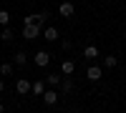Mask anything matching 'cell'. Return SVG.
<instances>
[{"label":"cell","mask_w":126,"mask_h":113,"mask_svg":"<svg viewBox=\"0 0 126 113\" xmlns=\"http://www.w3.org/2000/svg\"><path fill=\"white\" fill-rule=\"evenodd\" d=\"M40 98H43V103H46L48 108H53L58 100H61V96H58V90H56V88H46V93L40 96Z\"/></svg>","instance_id":"obj_1"},{"label":"cell","mask_w":126,"mask_h":113,"mask_svg":"<svg viewBox=\"0 0 126 113\" xmlns=\"http://www.w3.org/2000/svg\"><path fill=\"white\" fill-rule=\"evenodd\" d=\"M33 63H35L38 68H48V63H50V53H48V50H38V53L33 55Z\"/></svg>","instance_id":"obj_2"},{"label":"cell","mask_w":126,"mask_h":113,"mask_svg":"<svg viewBox=\"0 0 126 113\" xmlns=\"http://www.w3.org/2000/svg\"><path fill=\"white\" fill-rule=\"evenodd\" d=\"M40 25H23V38L25 40H35V38H40Z\"/></svg>","instance_id":"obj_3"},{"label":"cell","mask_w":126,"mask_h":113,"mask_svg":"<svg viewBox=\"0 0 126 113\" xmlns=\"http://www.w3.org/2000/svg\"><path fill=\"white\" fill-rule=\"evenodd\" d=\"M30 83H33V80H28V78H18V80H15L18 96H28V93H30Z\"/></svg>","instance_id":"obj_4"},{"label":"cell","mask_w":126,"mask_h":113,"mask_svg":"<svg viewBox=\"0 0 126 113\" xmlns=\"http://www.w3.org/2000/svg\"><path fill=\"white\" fill-rule=\"evenodd\" d=\"M101 75H103V73H101V65H88V68H86V78L91 80V83L101 80Z\"/></svg>","instance_id":"obj_5"},{"label":"cell","mask_w":126,"mask_h":113,"mask_svg":"<svg viewBox=\"0 0 126 113\" xmlns=\"http://www.w3.org/2000/svg\"><path fill=\"white\" fill-rule=\"evenodd\" d=\"M46 88H48V86H46V80H43V78H40V80H33V83H30V93L40 98V96L46 93Z\"/></svg>","instance_id":"obj_6"},{"label":"cell","mask_w":126,"mask_h":113,"mask_svg":"<svg viewBox=\"0 0 126 113\" xmlns=\"http://www.w3.org/2000/svg\"><path fill=\"white\" fill-rule=\"evenodd\" d=\"M73 13H76V8H73V3H68V0L58 5V15H61V18H71Z\"/></svg>","instance_id":"obj_7"},{"label":"cell","mask_w":126,"mask_h":113,"mask_svg":"<svg viewBox=\"0 0 126 113\" xmlns=\"http://www.w3.org/2000/svg\"><path fill=\"white\" fill-rule=\"evenodd\" d=\"M43 80H46V86H48V88H58L63 78H61V73H48Z\"/></svg>","instance_id":"obj_8"},{"label":"cell","mask_w":126,"mask_h":113,"mask_svg":"<svg viewBox=\"0 0 126 113\" xmlns=\"http://www.w3.org/2000/svg\"><path fill=\"white\" fill-rule=\"evenodd\" d=\"M40 35H43V40L53 43V40H58V28H53V25H50V28H43V33H40Z\"/></svg>","instance_id":"obj_9"},{"label":"cell","mask_w":126,"mask_h":113,"mask_svg":"<svg viewBox=\"0 0 126 113\" xmlns=\"http://www.w3.org/2000/svg\"><path fill=\"white\" fill-rule=\"evenodd\" d=\"M73 70H76V63H73L71 58H68V60H63V63H61V73L66 75V78H68V75H73Z\"/></svg>","instance_id":"obj_10"},{"label":"cell","mask_w":126,"mask_h":113,"mask_svg":"<svg viewBox=\"0 0 126 113\" xmlns=\"http://www.w3.org/2000/svg\"><path fill=\"white\" fill-rule=\"evenodd\" d=\"M13 65H20V68L28 65V53H25V50H18V53L13 55Z\"/></svg>","instance_id":"obj_11"},{"label":"cell","mask_w":126,"mask_h":113,"mask_svg":"<svg viewBox=\"0 0 126 113\" xmlns=\"http://www.w3.org/2000/svg\"><path fill=\"white\" fill-rule=\"evenodd\" d=\"M116 65H119L116 55H103V68H116Z\"/></svg>","instance_id":"obj_12"},{"label":"cell","mask_w":126,"mask_h":113,"mask_svg":"<svg viewBox=\"0 0 126 113\" xmlns=\"http://www.w3.org/2000/svg\"><path fill=\"white\" fill-rule=\"evenodd\" d=\"M61 93H73V80L71 78H63L61 80Z\"/></svg>","instance_id":"obj_13"},{"label":"cell","mask_w":126,"mask_h":113,"mask_svg":"<svg viewBox=\"0 0 126 113\" xmlns=\"http://www.w3.org/2000/svg\"><path fill=\"white\" fill-rule=\"evenodd\" d=\"M83 58H98V48L96 45H86L83 48Z\"/></svg>","instance_id":"obj_14"},{"label":"cell","mask_w":126,"mask_h":113,"mask_svg":"<svg viewBox=\"0 0 126 113\" xmlns=\"http://www.w3.org/2000/svg\"><path fill=\"white\" fill-rule=\"evenodd\" d=\"M0 40H3V43H10V40H13V30L3 28V30H0Z\"/></svg>","instance_id":"obj_15"},{"label":"cell","mask_w":126,"mask_h":113,"mask_svg":"<svg viewBox=\"0 0 126 113\" xmlns=\"http://www.w3.org/2000/svg\"><path fill=\"white\" fill-rule=\"evenodd\" d=\"M8 23H10V13L8 10H0V28H8Z\"/></svg>","instance_id":"obj_16"},{"label":"cell","mask_w":126,"mask_h":113,"mask_svg":"<svg viewBox=\"0 0 126 113\" xmlns=\"http://www.w3.org/2000/svg\"><path fill=\"white\" fill-rule=\"evenodd\" d=\"M13 73V63H0V75H10Z\"/></svg>","instance_id":"obj_17"},{"label":"cell","mask_w":126,"mask_h":113,"mask_svg":"<svg viewBox=\"0 0 126 113\" xmlns=\"http://www.w3.org/2000/svg\"><path fill=\"white\" fill-rule=\"evenodd\" d=\"M61 48H63V50H71L73 43H71V40H61Z\"/></svg>","instance_id":"obj_18"},{"label":"cell","mask_w":126,"mask_h":113,"mask_svg":"<svg viewBox=\"0 0 126 113\" xmlns=\"http://www.w3.org/2000/svg\"><path fill=\"white\" fill-rule=\"evenodd\" d=\"M3 90H5V80L0 78V93H3Z\"/></svg>","instance_id":"obj_19"},{"label":"cell","mask_w":126,"mask_h":113,"mask_svg":"<svg viewBox=\"0 0 126 113\" xmlns=\"http://www.w3.org/2000/svg\"><path fill=\"white\" fill-rule=\"evenodd\" d=\"M0 113H5V106H3V103H0Z\"/></svg>","instance_id":"obj_20"},{"label":"cell","mask_w":126,"mask_h":113,"mask_svg":"<svg viewBox=\"0 0 126 113\" xmlns=\"http://www.w3.org/2000/svg\"><path fill=\"white\" fill-rule=\"evenodd\" d=\"M124 40H126V30H124Z\"/></svg>","instance_id":"obj_21"},{"label":"cell","mask_w":126,"mask_h":113,"mask_svg":"<svg viewBox=\"0 0 126 113\" xmlns=\"http://www.w3.org/2000/svg\"><path fill=\"white\" fill-rule=\"evenodd\" d=\"M66 113H73V111H66Z\"/></svg>","instance_id":"obj_22"},{"label":"cell","mask_w":126,"mask_h":113,"mask_svg":"<svg viewBox=\"0 0 126 113\" xmlns=\"http://www.w3.org/2000/svg\"><path fill=\"white\" fill-rule=\"evenodd\" d=\"M124 113H126V111H124Z\"/></svg>","instance_id":"obj_23"}]
</instances>
